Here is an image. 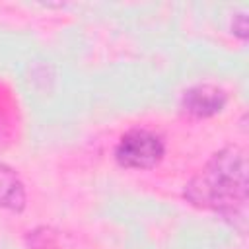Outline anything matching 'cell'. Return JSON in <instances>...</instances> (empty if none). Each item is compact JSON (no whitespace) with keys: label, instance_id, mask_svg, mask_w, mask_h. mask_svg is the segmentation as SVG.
I'll list each match as a JSON object with an SVG mask.
<instances>
[{"label":"cell","instance_id":"4","mask_svg":"<svg viewBox=\"0 0 249 249\" xmlns=\"http://www.w3.org/2000/svg\"><path fill=\"white\" fill-rule=\"evenodd\" d=\"M21 126V113L19 103L14 93V89L0 80V150L14 144V140L19 134Z\"/></svg>","mask_w":249,"mask_h":249},{"label":"cell","instance_id":"1","mask_svg":"<svg viewBox=\"0 0 249 249\" xmlns=\"http://www.w3.org/2000/svg\"><path fill=\"white\" fill-rule=\"evenodd\" d=\"M185 200L200 210H212L224 218H241L247 202V156L237 146H226L212 154L206 165L183 189Z\"/></svg>","mask_w":249,"mask_h":249},{"label":"cell","instance_id":"3","mask_svg":"<svg viewBox=\"0 0 249 249\" xmlns=\"http://www.w3.org/2000/svg\"><path fill=\"white\" fill-rule=\"evenodd\" d=\"M228 105V93L214 84H196L183 91L179 107L193 119H208L222 113Z\"/></svg>","mask_w":249,"mask_h":249},{"label":"cell","instance_id":"5","mask_svg":"<svg viewBox=\"0 0 249 249\" xmlns=\"http://www.w3.org/2000/svg\"><path fill=\"white\" fill-rule=\"evenodd\" d=\"M27 206V191L14 167L0 161V208L8 212H21Z\"/></svg>","mask_w":249,"mask_h":249},{"label":"cell","instance_id":"6","mask_svg":"<svg viewBox=\"0 0 249 249\" xmlns=\"http://www.w3.org/2000/svg\"><path fill=\"white\" fill-rule=\"evenodd\" d=\"M247 29H249V25H247V16H245V14H235L233 19H231V33H233L235 37H239L241 41H245V39H247Z\"/></svg>","mask_w":249,"mask_h":249},{"label":"cell","instance_id":"2","mask_svg":"<svg viewBox=\"0 0 249 249\" xmlns=\"http://www.w3.org/2000/svg\"><path fill=\"white\" fill-rule=\"evenodd\" d=\"M163 156V138L148 128L126 130L115 146V160L124 169H152L160 165Z\"/></svg>","mask_w":249,"mask_h":249}]
</instances>
